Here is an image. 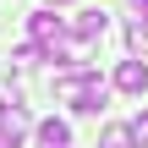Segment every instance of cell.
Instances as JSON below:
<instances>
[{
	"label": "cell",
	"mask_w": 148,
	"mask_h": 148,
	"mask_svg": "<svg viewBox=\"0 0 148 148\" xmlns=\"http://www.w3.org/2000/svg\"><path fill=\"white\" fill-rule=\"evenodd\" d=\"M55 99H60V104H71L77 115H99V110H104V99H110V88L99 82V71H93V66H66V71L55 77Z\"/></svg>",
	"instance_id": "1"
},
{
	"label": "cell",
	"mask_w": 148,
	"mask_h": 148,
	"mask_svg": "<svg viewBox=\"0 0 148 148\" xmlns=\"http://www.w3.org/2000/svg\"><path fill=\"white\" fill-rule=\"evenodd\" d=\"M27 33H33V44H38L49 60H55L60 44H66V22H60L55 11H33V16H27Z\"/></svg>",
	"instance_id": "2"
},
{
	"label": "cell",
	"mask_w": 148,
	"mask_h": 148,
	"mask_svg": "<svg viewBox=\"0 0 148 148\" xmlns=\"http://www.w3.org/2000/svg\"><path fill=\"white\" fill-rule=\"evenodd\" d=\"M115 88L121 93H148V66L143 60H121L115 66Z\"/></svg>",
	"instance_id": "3"
},
{
	"label": "cell",
	"mask_w": 148,
	"mask_h": 148,
	"mask_svg": "<svg viewBox=\"0 0 148 148\" xmlns=\"http://www.w3.org/2000/svg\"><path fill=\"white\" fill-rule=\"evenodd\" d=\"M104 27H110V16L99 11V5H88V11H77V22H71V33L88 44V38H104Z\"/></svg>",
	"instance_id": "4"
},
{
	"label": "cell",
	"mask_w": 148,
	"mask_h": 148,
	"mask_svg": "<svg viewBox=\"0 0 148 148\" xmlns=\"http://www.w3.org/2000/svg\"><path fill=\"white\" fill-rule=\"evenodd\" d=\"M0 132H5L11 143H22V137H27V132H38V126L27 121V110H22V104H11V110H0Z\"/></svg>",
	"instance_id": "5"
},
{
	"label": "cell",
	"mask_w": 148,
	"mask_h": 148,
	"mask_svg": "<svg viewBox=\"0 0 148 148\" xmlns=\"http://www.w3.org/2000/svg\"><path fill=\"white\" fill-rule=\"evenodd\" d=\"M38 148H71V126H66L60 115L38 121Z\"/></svg>",
	"instance_id": "6"
},
{
	"label": "cell",
	"mask_w": 148,
	"mask_h": 148,
	"mask_svg": "<svg viewBox=\"0 0 148 148\" xmlns=\"http://www.w3.org/2000/svg\"><path fill=\"white\" fill-rule=\"evenodd\" d=\"M99 148H137V137H132V126H104Z\"/></svg>",
	"instance_id": "7"
},
{
	"label": "cell",
	"mask_w": 148,
	"mask_h": 148,
	"mask_svg": "<svg viewBox=\"0 0 148 148\" xmlns=\"http://www.w3.org/2000/svg\"><path fill=\"white\" fill-rule=\"evenodd\" d=\"M126 44H132V49H148V22H143V16L126 27Z\"/></svg>",
	"instance_id": "8"
},
{
	"label": "cell",
	"mask_w": 148,
	"mask_h": 148,
	"mask_svg": "<svg viewBox=\"0 0 148 148\" xmlns=\"http://www.w3.org/2000/svg\"><path fill=\"white\" fill-rule=\"evenodd\" d=\"M11 60H16V66H38V60H44V49H38V44H22Z\"/></svg>",
	"instance_id": "9"
},
{
	"label": "cell",
	"mask_w": 148,
	"mask_h": 148,
	"mask_svg": "<svg viewBox=\"0 0 148 148\" xmlns=\"http://www.w3.org/2000/svg\"><path fill=\"white\" fill-rule=\"evenodd\" d=\"M132 137H137V148H148V110H137V121H132Z\"/></svg>",
	"instance_id": "10"
},
{
	"label": "cell",
	"mask_w": 148,
	"mask_h": 148,
	"mask_svg": "<svg viewBox=\"0 0 148 148\" xmlns=\"http://www.w3.org/2000/svg\"><path fill=\"white\" fill-rule=\"evenodd\" d=\"M11 104H22V99H16V88H11V82H0V110H11Z\"/></svg>",
	"instance_id": "11"
},
{
	"label": "cell",
	"mask_w": 148,
	"mask_h": 148,
	"mask_svg": "<svg viewBox=\"0 0 148 148\" xmlns=\"http://www.w3.org/2000/svg\"><path fill=\"white\" fill-rule=\"evenodd\" d=\"M132 5H137V11H143V22H148V0H132Z\"/></svg>",
	"instance_id": "12"
},
{
	"label": "cell",
	"mask_w": 148,
	"mask_h": 148,
	"mask_svg": "<svg viewBox=\"0 0 148 148\" xmlns=\"http://www.w3.org/2000/svg\"><path fill=\"white\" fill-rule=\"evenodd\" d=\"M0 148H16V143H11V137H5V132H0Z\"/></svg>",
	"instance_id": "13"
},
{
	"label": "cell",
	"mask_w": 148,
	"mask_h": 148,
	"mask_svg": "<svg viewBox=\"0 0 148 148\" xmlns=\"http://www.w3.org/2000/svg\"><path fill=\"white\" fill-rule=\"evenodd\" d=\"M44 5H66V0H44Z\"/></svg>",
	"instance_id": "14"
}]
</instances>
